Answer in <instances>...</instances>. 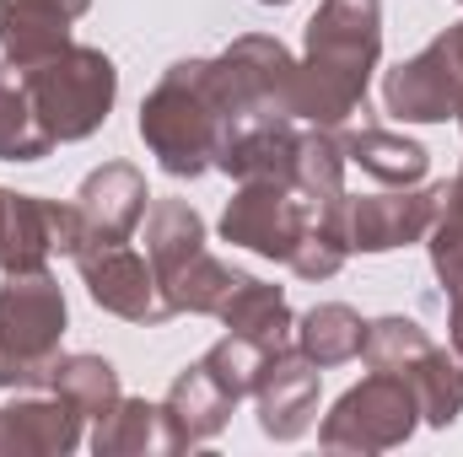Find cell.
I'll list each match as a JSON object with an SVG mask.
<instances>
[{
    "mask_svg": "<svg viewBox=\"0 0 463 457\" xmlns=\"http://www.w3.org/2000/svg\"><path fill=\"white\" fill-rule=\"evenodd\" d=\"M383 60V0H318L297 60V118L340 129L366 114V81Z\"/></svg>",
    "mask_w": 463,
    "mask_h": 457,
    "instance_id": "1",
    "label": "cell"
},
{
    "mask_svg": "<svg viewBox=\"0 0 463 457\" xmlns=\"http://www.w3.org/2000/svg\"><path fill=\"white\" fill-rule=\"evenodd\" d=\"M227 103L216 87L211 60H178L162 70V81L140 103V140L173 178H200L216 167V151L227 140Z\"/></svg>",
    "mask_w": 463,
    "mask_h": 457,
    "instance_id": "2",
    "label": "cell"
},
{
    "mask_svg": "<svg viewBox=\"0 0 463 457\" xmlns=\"http://www.w3.org/2000/svg\"><path fill=\"white\" fill-rule=\"evenodd\" d=\"M33 98V114L49 129L54 145H76L87 135H98L118 98V70L114 60L92 43H65L33 65H11Z\"/></svg>",
    "mask_w": 463,
    "mask_h": 457,
    "instance_id": "3",
    "label": "cell"
},
{
    "mask_svg": "<svg viewBox=\"0 0 463 457\" xmlns=\"http://www.w3.org/2000/svg\"><path fill=\"white\" fill-rule=\"evenodd\" d=\"M65 340V291L49 269L0 280V387H43Z\"/></svg>",
    "mask_w": 463,
    "mask_h": 457,
    "instance_id": "4",
    "label": "cell"
},
{
    "mask_svg": "<svg viewBox=\"0 0 463 457\" xmlns=\"http://www.w3.org/2000/svg\"><path fill=\"white\" fill-rule=\"evenodd\" d=\"M372 371H393L415 387L420 420L448 431L463 415V355L442 350L415 318H377L366 323V344H361Z\"/></svg>",
    "mask_w": 463,
    "mask_h": 457,
    "instance_id": "5",
    "label": "cell"
},
{
    "mask_svg": "<svg viewBox=\"0 0 463 457\" xmlns=\"http://www.w3.org/2000/svg\"><path fill=\"white\" fill-rule=\"evenodd\" d=\"M415 425H420L415 387L393 371H372L340 393V404L318 425V442L329 452H393L415 436Z\"/></svg>",
    "mask_w": 463,
    "mask_h": 457,
    "instance_id": "6",
    "label": "cell"
},
{
    "mask_svg": "<svg viewBox=\"0 0 463 457\" xmlns=\"http://www.w3.org/2000/svg\"><path fill=\"white\" fill-rule=\"evenodd\" d=\"M211 65H216V87H222V103H227L232 124L264 118V114L297 118V54L280 38L242 33V38H232Z\"/></svg>",
    "mask_w": 463,
    "mask_h": 457,
    "instance_id": "7",
    "label": "cell"
},
{
    "mask_svg": "<svg viewBox=\"0 0 463 457\" xmlns=\"http://www.w3.org/2000/svg\"><path fill=\"white\" fill-rule=\"evenodd\" d=\"M318 221V205L297 189V183H275V178H248L237 183V194L222 210V237L232 247H248L259 258L291 264V253L302 247V237Z\"/></svg>",
    "mask_w": 463,
    "mask_h": 457,
    "instance_id": "8",
    "label": "cell"
},
{
    "mask_svg": "<svg viewBox=\"0 0 463 457\" xmlns=\"http://www.w3.org/2000/svg\"><path fill=\"white\" fill-rule=\"evenodd\" d=\"M437 189H388V194H340L335 205L318 210V221L345 242V253H393L420 242L437 221Z\"/></svg>",
    "mask_w": 463,
    "mask_h": 457,
    "instance_id": "9",
    "label": "cell"
},
{
    "mask_svg": "<svg viewBox=\"0 0 463 457\" xmlns=\"http://www.w3.org/2000/svg\"><path fill=\"white\" fill-rule=\"evenodd\" d=\"M76 269H81V285L87 296L114 312L124 323H140V329H156L173 318L162 285H156V269L146 253H135L129 242H92L76 253Z\"/></svg>",
    "mask_w": 463,
    "mask_h": 457,
    "instance_id": "10",
    "label": "cell"
},
{
    "mask_svg": "<svg viewBox=\"0 0 463 457\" xmlns=\"http://www.w3.org/2000/svg\"><path fill=\"white\" fill-rule=\"evenodd\" d=\"M383 103L404 124H442L463 114V65L448 38H431L415 60L383 76Z\"/></svg>",
    "mask_w": 463,
    "mask_h": 457,
    "instance_id": "11",
    "label": "cell"
},
{
    "mask_svg": "<svg viewBox=\"0 0 463 457\" xmlns=\"http://www.w3.org/2000/svg\"><path fill=\"white\" fill-rule=\"evenodd\" d=\"M318 382L324 371L291 344L280 355L264 360L259 371V387H253V404H259V431L269 442H297L313 431V415H318Z\"/></svg>",
    "mask_w": 463,
    "mask_h": 457,
    "instance_id": "12",
    "label": "cell"
},
{
    "mask_svg": "<svg viewBox=\"0 0 463 457\" xmlns=\"http://www.w3.org/2000/svg\"><path fill=\"white\" fill-rule=\"evenodd\" d=\"M81 409L60 393H22L0 404V457H71L81 447Z\"/></svg>",
    "mask_w": 463,
    "mask_h": 457,
    "instance_id": "13",
    "label": "cell"
},
{
    "mask_svg": "<svg viewBox=\"0 0 463 457\" xmlns=\"http://www.w3.org/2000/svg\"><path fill=\"white\" fill-rule=\"evenodd\" d=\"M146 173L135 162H103L98 173L81 178L76 189V216H81V237L92 242H129V231L146 221Z\"/></svg>",
    "mask_w": 463,
    "mask_h": 457,
    "instance_id": "14",
    "label": "cell"
},
{
    "mask_svg": "<svg viewBox=\"0 0 463 457\" xmlns=\"http://www.w3.org/2000/svg\"><path fill=\"white\" fill-rule=\"evenodd\" d=\"M297 151H302V124L297 118H280V114H264V118H242L232 124L222 151H216V167L248 183V178H275V183H291L297 173Z\"/></svg>",
    "mask_w": 463,
    "mask_h": 457,
    "instance_id": "15",
    "label": "cell"
},
{
    "mask_svg": "<svg viewBox=\"0 0 463 457\" xmlns=\"http://www.w3.org/2000/svg\"><path fill=\"white\" fill-rule=\"evenodd\" d=\"M232 409H237V398H232L227 387L194 360V366H184L178 377H173V387H167V398H162V425H167V452H189V447H205V442H216L222 431H227Z\"/></svg>",
    "mask_w": 463,
    "mask_h": 457,
    "instance_id": "16",
    "label": "cell"
},
{
    "mask_svg": "<svg viewBox=\"0 0 463 457\" xmlns=\"http://www.w3.org/2000/svg\"><path fill=\"white\" fill-rule=\"evenodd\" d=\"M92 0H0V54L5 65H33L71 43L76 16Z\"/></svg>",
    "mask_w": 463,
    "mask_h": 457,
    "instance_id": "17",
    "label": "cell"
},
{
    "mask_svg": "<svg viewBox=\"0 0 463 457\" xmlns=\"http://www.w3.org/2000/svg\"><path fill=\"white\" fill-rule=\"evenodd\" d=\"M340 145H345L350 167H361L366 178H377V183H388V189H415V183L431 173V156H426L420 140L393 135V129H377V124L345 129Z\"/></svg>",
    "mask_w": 463,
    "mask_h": 457,
    "instance_id": "18",
    "label": "cell"
},
{
    "mask_svg": "<svg viewBox=\"0 0 463 457\" xmlns=\"http://www.w3.org/2000/svg\"><path fill=\"white\" fill-rule=\"evenodd\" d=\"M216 318L227 323V334H242V340L264 344L269 355L291 350V334H297V318H291L286 291H280V285H264V280H253V275H242V285L222 302Z\"/></svg>",
    "mask_w": 463,
    "mask_h": 457,
    "instance_id": "19",
    "label": "cell"
},
{
    "mask_svg": "<svg viewBox=\"0 0 463 457\" xmlns=\"http://www.w3.org/2000/svg\"><path fill=\"white\" fill-rule=\"evenodd\" d=\"M200 253H205V221L189 200H156L146 210V258L156 269V285H167Z\"/></svg>",
    "mask_w": 463,
    "mask_h": 457,
    "instance_id": "20",
    "label": "cell"
},
{
    "mask_svg": "<svg viewBox=\"0 0 463 457\" xmlns=\"http://www.w3.org/2000/svg\"><path fill=\"white\" fill-rule=\"evenodd\" d=\"M291 344H297L318 371H329V366H345V360L361 355V344H366V323H361V312L345 307V302H318L313 312L297 318Z\"/></svg>",
    "mask_w": 463,
    "mask_h": 457,
    "instance_id": "21",
    "label": "cell"
},
{
    "mask_svg": "<svg viewBox=\"0 0 463 457\" xmlns=\"http://www.w3.org/2000/svg\"><path fill=\"white\" fill-rule=\"evenodd\" d=\"M92 452H98V457H146V452H167L162 404H146V398H118L114 409L98 420V431H92Z\"/></svg>",
    "mask_w": 463,
    "mask_h": 457,
    "instance_id": "22",
    "label": "cell"
},
{
    "mask_svg": "<svg viewBox=\"0 0 463 457\" xmlns=\"http://www.w3.org/2000/svg\"><path fill=\"white\" fill-rule=\"evenodd\" d=\"M43 387L60 393V398H71L87 420H103L118 398H124L114 360H103V355H60Z\"/></svg>",
    "mask_w": 463,
    "mask_h": 457,
    "instance_id": "23",
    "label": "cell"
},
{
    "mask_svg": "<svg viewBox=\"0 0 463 457\" xmlns=\"http://www.w3.org/2000/svg\"><path fill=\"white\" fill-rule=\"evenodd\" d=\"M237 285H242V269L222 264V258L205 247V253H200L189 269H178V275L162 285V296H167L173 318H178V312H200V318H216V312H222V302H227Z\"/></svg>",
    "mask_w": 463,
    "mask_h": 457,
    "instance_id": "24",
    "label": "cell"
},
{
    "mask_svg": "<svg viewBox=\"0 0 463 457\" xmlns=\"http://www.w3.org/2000/svg\"><path fill=\"white\" fill-rule=\"evenodd\" d=\"M54 151L49 129L33 114V98L22 87V76L5 65L0 70V162H43Z\"/></svg>",
    "mask_w": 463,
    "mask_h": 457,
    "instance_id": "25",
    "label": "cell"
},
{
    "mask_svg": "<svg viewBox=\"0 0 463 457\" xmlns=\"http://www.w3.org/2000/svg\"><path fill=\"white\" fill-rule=\"evenodd\" d=\"M345 145H340V135L335 129H302V151H297V173H291V183L324 210V205H335L340 194H345Z\"/></svg>",
    "mask_w": 463,
    "mask_h": 457,
    "instance_id": "26",
    "label": "cell"
},
{
    "mask_svg": "<svg viewBox=\"0 0 463 457\" xmlns=\"http://www.w3.org/2000/svg\"><path fill=\"white\" fill-rule=\"evenodd\" d=\"M264 360H269V350H264V344H253V340H242V334H222V340L200 355V366L227 387L237 404H242V398H253Z\"/></svg>",
    "mask_w": 463,
    "mask_h": 457,
    "instance_id": "27",
    "label": "cell"
},
{
    "mask_svg": "<svg viewBox=\"0 0 463 457\" xmlns=\"http://www.w3.org/2000/svg\"><path fill=\"white\" fill-rule=\"evenodd\" d=\"M426 247H431V269H437L442 296H448V340H453V350L463 355V242L431 237Z\"/></svg>",
    "mask_w": 463,
    "mask_h": 457,
    "instance_id": "28",
    "label": "cell"
},
{
    "mask_svg": "<svg viewBox=\"0 0 463 457\" xmlns=\"http://www.w3.org/2000/svg\"><path fill=\"white\" fill-rule=\"evenodd\" d=\"M426 237H442V242H463V167L453 173V183H442V200H437V221Z\"/></svg>",
    "mask_w": 463,
    "mask_h": 457,
    "instance_id": "29",
    "label": "cell"
},
{
    "mask_svg": "<svg viewBox=\"0 0 463 457\" xmlns=\"http://www.w3.org/2000/svg\"><path fill=\"white\" fill-rule=\"evenodd\" d=\"M442 38H448V43H453V54H458V65H463V22H458V27H448V33H442Z\"/></svg>",
    "mask_w": 463,
    "mask_h": 457,
    "instance_id": "30",
    "label": "cell"
},
{
    "mask_svg": "<svg viewBox=\"0 0 463 457\" xmlns=\"http://www.w3.org/2000/svg\"><path fill=\"white\" fill-rule=\"evenodd\" d=\"M259 5H291V0H259Z\"/></svg>",
    "mask_w": 463,
    "mask_h": 457,
    "instance_id": "31",
    "label": "cell"
},
{
    "mask_svg": "<svg viewBox=\"0 0 463 457\" xmlns=\"http://www.w3.org/2000/svg\"><path fill=\"white\" fill-rule=\"evenodd\" d=\"M458 124H463V114H458Z\"/></svg>",
    "mask_w": 463,
    "mask_h": 457,
    "instance_id": "32",
    "label": "cell"
},
{
    "mask_svg": "<svg viewBox=\"0 0 463 457\" xmlns=\"http://www.w3.org/2000/svg\"><path fill=\"white\" fill-rule=\"evenodd\" d=\"M0 194H5V189H0Z\"/></svg>",
    "mask_w": 463,
    "mask_h": 457,
    "instance_id": "33",
    "label": "cell"
},
{
    "mask_svg": "<svg viewBox=\"0 0 463 457\" xmlns=\"http://www.w3.org/2000/svg\"><path fill=\"white\" fill-rule=\"evenodd\" d=\"M458 5H463V0H458Z\"/></svg>",
    "mask_w": 463,
    "mask_h": 457,
    "instance_id": "34",
    "label": "cell"
}]
</instances>
